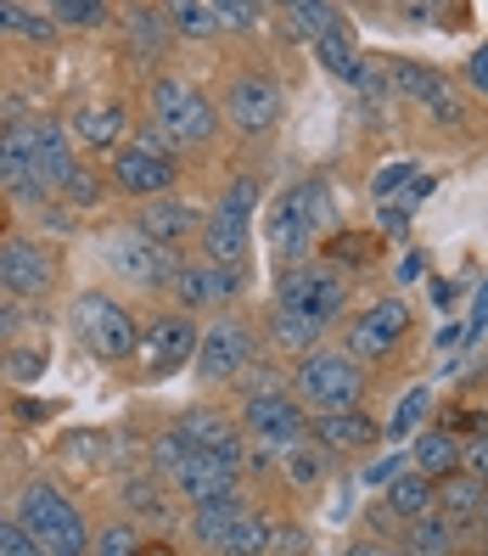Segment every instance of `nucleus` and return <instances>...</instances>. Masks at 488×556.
Returning <instances> with one entry per match:
<instances>
[{
    "instance_id": "obj_1",
    "label": "nucleus",
    "mask_w": 488,
    "mask_h": 556,
    "mask_svg": "<svg viewBox=\"0 0 488 556\" xmlns=\"http://www.w3.org/2000/svg\"><path fill=\"white\" fill-rule=\"evenodd\" d=\"M337 231V203H332V180L325 175H304L286 191H275L270 219H265V242L275 253V265H309L320 253V242Z\"/></svg>"
},
{
    "instance_id": "obj_2",
    "label": "nucleus",
    "mask_w": 488,
    "mask_h": 556,
    "mask_svg": "<svg viewBox=\"0 0 488 556\" xmlns=\"http://www.w3.org/2000/svg\"><path fill=\"white\" fill-rule=\"evenodd\" d=\"M236 421H242L247 444L270 450V455L309 439V410L292 400V388L275 366H253L236 377Z\"/></svg>"
},
{
    "instance_id": "obj_3",
    "label": "nucleus",
    "mask_w": 488,
    "mask_h": 556,
    "mask_svg": "<svg viewBox=\"0 0 488 556\" xmlns=\"http://www.w3.org/2000/svg\"><path fill=\"white\" fill-rule=\"evenodd\" d=\"M219 124L224 118H219L214 96H203L180 74H152V85H146V129L163 147H175V152L208 147L219 136Z\"/></svg>"
},
{
    "instance_id": "obj_4",
    "label": "nucleus",
    "mask_w": 488,
    "mask_h": 556,
    "mask_svg": "<svg viewBox=\"0 0 488 556\" xmlns=\"http://www.w3.org/2000/svg\"><path fill=\"white\" fill-rule=\"evenodd\" d=\"M286 388L309 416H332V410H365V394H371V371L360 359H348L343 349L320 343L314 354L292 359L286 371Z\"/></svg>"
},
{
    "instance_id": "obj_5",
    "label": "nucleus",
    "mask_w": 488,
    "mask_h": 556,
    "mask_svg": "<svg viewBox=\"0 0 488 556\" xmlns=\"http://www.w3.org/2000/svg\"><path fill=\"white\" fill-rule=\"evenodd\" d=\"M258 203H265V180H258V175H231V180H224V191L214 198V208H208V219H203V231H197V248H203L208 265L247 270Z\"/></svg>"
},
{
    "instance_id": "obj_6",
    "label": "nucleus",
    "mask_w": 488,
    "mask_h": 556,
    "mask_svg": "<svg viewBox=\"0 0 488 556\" xmlns=\"http://www.w3.org/2000/svg\"><path fill=\"white\" fill-rule=\"evenodd\" d=\"M12 517L23 522V534L35 540L40 556H85V551H90V522H85V511L62 495L51 478H28V483L17 489Z\"/></svg>"
},
{
    "instance_id": "obj_7",
    "label": "nucleus",
    "mask_w": 488,
    "mask_h": 556,
    "mask_svg": "<svg viewBox=\"0 0 488 556\" xmlns=\"http://www.w3.org/2000/svg\"><path fill=\"white\" fill-rule=\"evenodd\" d=\"M68 320H74V338L85 343L90 359H102V366H124V359L141 354V320L129 315L113 292H74L68 304Z\"/></svg>"
},
{
    "instance_id": "obj_8",
    "label": "nucleus",
    "mask_w": 488,
    "mask_h": 556,
    "mask_svg": "<svg viewBox=\"0 0 488 556\" xmlns=\"http://www.w3.org/2000/svg\"><path fill=\"white\" fill-rule=\"evenodd\" d=\"M410 332H415V309L410 299H376L365 309H354L343 320V354L360 359V366H394V359L410 349Z\"/></svg>"
},
{
    "instance_id": "obj_9",
    "label": "nucleus",
    "mask_w": 488,
    "mask_h": 556,
    "mask_svg": "<svg viewBox=\"0 0 488 556\" xmlns=\"http://www.w3.org/2000/svg\"><path fill=\"white\" fill-rule=\"evenodd\" d=\"M107 186L118 191V198H163V191H175L180 186V152L175 147H163L152 129L141 124L136 136H129L113 157H107Z\"/></svg>"
},
{
    "instance_id": "obj_10",
    "label": "nucleus",
    "mask_w": 488,
    "mask_h": 556,
    "mask_svg": "<svg viewBox=\"0 0 488 556\" xmlns=\"http://www.w3.org/2000/svg\"><path fill=\"white\" fill-rule=\"evenodd\" d=\"M348 299H354V276L332 270L325 258H309V265H286L275 270V304L298 309L309 320H320L332 332V320H348Z\"/></svg>"
},
{
    "instance_id": "obj_11",
    "label": "nucleus",
    "mask_w": 488,
    "mask_h": 556,
    "mask_svg": "<svg viewBox=\"0 0 488 556\" xmlns=\"http://www.w3.org/2000/svg\"><path fill=\"white\" fill-rule=\"evenodd\" d=\"M258 326L236 309H224L203 326V338H197V359H191V371H197L203 388H224V382H236L242 371H253V359H258Z\"/></svg>"
},
{
    "instance_id": "obj_12",
    "label": "nucleus",
    "mask_w": 488,
    "mask_h": 556,
    "mask_svg": "<svg viewBox=\"0 0 488 556\" xmlns=\"http://www.w3.org/2000/svg\"><path fill=\"white\" fill-rule=\"evenodd\" d=\"M286 113V85L270 68H236L219 90V118L236 129V136L258 141V136H275V124Z\"/></svg>"
},
{
    "instance_id": "obj_13",
    "label": "nucleus",
    "mask_w": 488,
    "mask_h": 556,
    "mask_svg": "<svg viewBox=\"0 0 488 556\" xmlns=\"http://www.w3.org/2000/svg\"><path fill=\"white\" fill-rule=\"evenodd\" d=\"M62 287V253L40 237H0V299L46 304Z\"/></svg>"
},
{
    "instance_id": "obj_14",
    "label": "nucleus",
    "mask_w": 488,
    "mask_h": 556,
    "mask_svg": "<svg viewBox=\"0 0 488 556\" xmlns=\"http://www.w3.org/2000/svg\"><path fill=\"white\" fill-rule=\"evenodd\" d=\"M242 292H247V270L208 265V258H185L180 276L169 281V304L197 320V315H224Z\"/></svg>"
},
{
    "instance_id": "obj_15",
    "label": "nucleus",
    "mask_w": 488,
    "mask_h": 556,
    "mask_svg": "<svg viewBox=\"0 0 488 556\" xmlns=\"http://www.w3.org/2000/svg\"><path fill=\"white\" fill-rule=\"evenodd\" d=\"M102 258H107V265H113L129 287H146V292H169V281H175L180 265H185V253L146 242L136 225H124V231L102 237Z\"/></svg>"
},
{
    "instance_id": "obj_16",
    "label": "nucleus",
    "mask_w": 488,
    "mask_h": 556,
    "mask_svg": "<svg viewBox=\"0 0 488 556\" xmlns=\"http://www.w3.org/2000/svg\"><path fill=\"white\" fill-rule=\"evenodd\" d=\"M197 338H203V326L180 315V309H163L141 326V371L157 382V377H175L180 366H191L197 359Z\"/></svg>"
},
{
    "instance_id": "obj_17",
    "label": "nucleus",
    "mask_w": 488,
    "mask_h": 556,
    "mask_svg": "<svg viewBox=\"0 0 488 556\" xmlns=\"http://www.w3.org/2000/svg\"><path fill=\"white\" fill-rule=\"evenodd\" d=\"M175 428L180 439L197 450V455H219V462H231L242 467V455H247V433H242V421L231 405H214V400H197V405H185L175 416Z\"/></svg>"
},
{
    "instance_id": "obj_18",
    "label": "nucleus",
    "mask_w": 488,
    "mask_h": 556,
    "mask_svg": "<svg viewBox=\"0 0 488 556\" xmlns=\"http://www.w3.org/2000/svg\"><path fill=\"white\" fill-rule=\"evenodd\" d=\"M74 163H79V147L68 141V124L40 113L35 118V147H28V180H35L40 208L56 203V191H62V180L74 175Z\"/></svg>"
},
{
    "instance_id": "obj_19",
    "label": "nucleus",
    "mask_w": 488,
    "mask_h": 556,
    "mask_svg": "<svg viewBox=\"0 0 488 556\" xmlns=\"http://www.w3.org/2000/svg\"><path fill=\"white\" fill-rule=\"evenodd\" d=\"M387 90L399 102H415L433 124H461V96H454L449 74H438L433 62H387Z\"/></svg>"
},
{
    "instance_id": "obj_20",
    "label": "nucleus",
    "mask_w": 488,
    "mask_h": 556,
    "mask_svg": "<svg viewBox=\"0 0 488 556\" xmlns=\"http://www.w3.org/2000/svg\"><path fill=\"white\" fill-rule=\"evenodd\" d=\"M203 219H208L203 203L180 198V191H163V198H146V203L136 208V231H141L146 242H157V248H175V253H180L191 237L203 231Z\"/></svg>"
},
{
    "instance_id": "obj_21",
    "label": "nucleus",
    "mask_w": 488,
    "mask_h": 556,
    "mask_svg": "<svg viewBox=\"0 0 488 556\" xmlns=\"http://www.w3.org/2000/svg\"><path fill=\"white\" fill-rule=\"evenodd\" d=\"M309 439L332 455V462H360L382 444V421L371 410H332V416H309Z\"/></svg>"
},
{
    "instance_id": "obj_22",
    "label": "nucleus",
    "mask_w": 488,
    "mask_h": 556,
    "mask_svg": "<svg viewBox=\"0 0 488 556\" xmlns=\"http://www.w3.org/2000/svg\"><path fill=\"white\" fill-rule=\"evenodd\" d=\"M163 489H175V495H180L185 506H208V501L247 495V489H242V467L219 462V455H197V450L185 455V467H180L169 483H163Z\"/></svg>"
},
{
    "instance_id": "obj_23",
    "label": "nucleus",
    "mask_w": 488,
    "mask_h": 556,
    "mask_svg": "<svg viewBox=\"0 0 488 556\" xmlns=\"http://www.w3.org/2000/svg\"><path fill=\"white\" fill-rule=\"evenodd\" d=\"M35 118H40V113L0 124V198H7V203H28V208H40L35 180H28V147H35Z\"/></svg>"
},
{
    "instance_id": "obj_24",
    "label": "nucleus",
    "mask_w": 488,
    "mask_h": 556,
    "mask_svg": "<svg viewBox=\"0 0 488 556\" xmlns=\"http://www.w3.org/2000/svg\"><path fill=\"white\" fill-rule=\"evenodd\" d=\"M62 124H68V141L85 147V152H107L113 157L129 141V108L124 102H79Z\"/></svg>"
},
{
    "instance_id": "obj_25",
    "label": "nucleus",
    "mask_w": 488,
    "mask_h": 556,
    "mask_svg": "<svg viewBox=\"0 0 488 556\" xmlns=\"http://www.w3.org/2000/svg\"><path fill=\"white\" fill-rule=\"evenodd\" d=\"M461 450H466V439L454 433V428H444V421H433V428H421L410 439V472L438 483L449 472H461Z\"/></svg>"
},
{
    "instance_id": "obj_26",
    "label": "nucleus",
    "mask_w": 488,
    "mask_h": 556,
    "mask_svg": "<svg viewBox=\"0 0 488 556\" xmlns=\"http://www.w3.org/2000/svg\"><path fill=\"white\" fill-rule=\"evenodd\" d=\"M382 231H354V225H337L332 237L320 242V253L314 258H325L332 270H343V276H354V270H371V265H382Z\"/></svg>"
},
{
    "instance_id": "obj_27",
    "label": "nucleus",
    "mask_w": 488,
    "mask_h": 556,
    "mask_svg": "<svg viewBox=\"0 0 488 556\" xmlns=\"http://www.w3.org/2000/svg\"><path fill=\"white\" fill-rule=\"evenodd\" d=\"M466 545H472V534L461 529V522H449V517H421V522H410V529L399 534V551L404 556H466Z\"/></svg>"
},
{
    "instance_id": "obj_28",
    "label": "nucleus",
    "mask_w": 488,
    "mask_h": 556,
    "mask_svg": "<svg viewBox=\"0 0 488 556\" xmlns=\"http://www.w3.org/2000/svg\"><path fill=\"white\" fill-rule=\"evenodd\" d=\"M265 332H270V349L286 354V359H304V354H314V349L325 343V326H320V320H309V315H298V309H281V304L270 309Z\"/></svg>"
},
{
    "instance_id": "obj_29",
    "label": "nucleus",
    "mask_w": 488,
    "mask_h": 556,
    "mask_svg": "<svg viewBox=\"0 0 488 556\" xmlns=\"http://www.w3.org/2000/svg\"><path fill=\"white\" fill-rule=\"evenodd\" d=\"M483 495H488V489H483L472 472H449V478H438V483H433V511H438V517H449V522H461V529L472 534V517H477Z\"/></svg>"
},
{
    "instance_id": "obj_30",
    "label": "nucleus",
    "mask_w": 488,
    "mask_h": 556,
    "mask_svg": "<svg viewBox=\"0 0 488 556\" xmlns=\"http://www.w3.org/2000/svg\"><path fill=\"white\" fill-rule=\"evenodd\" d=\"M281 462V472H286V483L298 489V495H320V483H325V472H332V455H325L314 439H298L292 450H281L275 455Z\"/></svg>"
},
{
    "instance_id": "obj_31",
    "label": "nucleus",
    "mask_w": 488,
    "mask_h": 556,
    "mask_svg": "<svg viewBox=\"0 0 488 556\" xmlns=\"http://www.w3.org/2000/svg\"><path fill=\"white\" fill-rule=\"evenodd\" d=\"M253 501L247 495H231V501H208V506H191V540H197L208 556L219 551V540L236 529V517L247 511Z\"/></svg>"
},
{
    "instance_id": "obj_32",
    "label": "nucleus",
    "mask_w": 488,
    "mask_h": 556,
    "mask_svg": "<svg viewBox=\"0 0 488 556\" xmlns=\"http://www.w3.org/2000/svg\"><path fill=\"white\" fill-rule=\"evenodd\" d=\"M107 169H95V163L90 157H79L74 163V175L68 180H62V191H56V203L62 208H74V214H90V208H102L107 203Z\"/></svg>"
},
{
    "instance_id": "obj_33",
    "label": "nucleus",
    "mask_w": 488,
    "mask_h": 556,
    "mask_svg": "<svg viewBox=\"0 0 488 556\" xmlns=\"http://www.w3.org/2000/svg\"><path fill=\"white\" fill-rule=\"evenodd\" d=\"M124 40H129V51H136V56L157 62L163 46L175 40L169 23H163V7H129V12H124Z\"/></svg>"
},
{
    "instance_id": "obj_34",
    "label": "nucleus",
    "mask_w": 488,
    "mask_h": 556,
    "mask_svg": "<svg viewBox=\"0 0 488 556\" xmlns=\"http://www.w3.org/2000/svg\"><path fill=\"white\" fill-rule=\"evenodd\" d=\"M270 534H275V517L258 511V506H247V511L236 517V529L219 540L214 556H270Z\"/></svg>"
},
{
    "instance_id": "obj_35",
    "label": "nucleus",
    "mask_w": 488,
    "mask_h": 556,
    "mask_svg": "<svg viewBox=\"0 0 488 556\" xmlns=\"http://www.w3.org/2000/svg\"><path fill=\"white\" fill-rule=\"evenodd\" d=\"M163 23H169L175 40H214L219 35V17L208 0H175V7H163Z\"/></svg>"
},
{
    "instance_id": "obj_36",
    "label": "nucleus",
    "mask_w": 488,
    "mask_h": 556,
    "mask_svg": "<svg viewBox=\"0 0 488 556\" xmlns=\"http://www.w3.org/2000/svg\"><path fill=\"white\" fill-rule=\"evenodd\" d=\"M281 17H286V28L298 40H320V35H332V28L343 23V12L337 7H325V0H292V7H281Z\"/></svg>"
},
{
    "instance_id": "obj_37",
    "label": "nucleus",
    "mask_w": 488,
    "mask_h": 556,
    "mask_svg": "<svg viewBox=\"0 0 488 556\" xmlns=\"http://www.w3.org/2000/svg\"><path fill=\"white\" fill-rule=\"evenodd\" d=\"M314 62H320V68L332 74V79H348L354 68H360V46H354V28L337 23L332 35H320V40H314Z\"/></svg>"
},
{
    "instance_id": "obj_38",
    "label": "nucleus",
    "mask_w": 488,
    "mask_h": 556,
    "mask_svg": "<svg viewBox=\"0 0 488 556\" xmlns=\"http://www.w3.org/2000/svg\"><path fill=\"white\" fill-rule=\"evenodd\" d=\"M185 455H191V444L180 439V428L169 421V428H163V433L152 439V450H146V472H152L157 483H169V478L185 467Z\"/></svg>"
},
{
    "instance_id": "obj_39",
    "label": "nucleus",
    "mask_w": 488,
    "mask_h": 556,
    "mask_svg": "<svg viewBox=\"0 0 488 556\" xmlns=\"http://www.w3.org/2000/svg\"><path fill=\"white\" fill-rule=\"evenodd\" d=\"M146 540L136 529V517H107L102 529L90 534V556H136Z\"/></svg>"
},
{
    "instance_id": "obj_40",
    "label": "nucleus",
    "mask_w": 488,
    "mask_h": 556,
    "mask_svg": "<svg viewBox=\"0 0 488 556\" xmlns=\"http://www.w3.org/2000/svg\"><path fill=\"white\" fill-rule=\"evenodd\" d=\"M427 416H433V388H410V394L394 405V416H387V439H404V433H421L427 428Z\"/></svg>"
},
{
    "instance_id": "obj_41",
    "label": "nucleus",
    "mask_w": 488,
    "mask_h": 556,
    "mask_svg": "<svg viewBox=\"0 0 488 556\" xmlns=\"http://www.w3.org/2000/svg\"><path fill=\"white\" fill-rule=\"evenodd\" d=\"M56 28H102L113 17V7H102V0H56V7H46Z\"/></svg>"
},
{
    "instance_id": "obj_42",
    "label": "nucleus",
    "mask_w": 488,
    "mask_h": 556,
    "mask_svg": "<svg viewBox=\"0 0 488 556\" xmlns=\"http://www.w3.org/2000/svg\"><path fill=\"white\" fill-rule=\"evenodd\" d=\"M214 17H219V35H253L265 12L253 0H214Z\"/></svg>"
},
{
    "instance_id": "obj_43",
    "label": "nucleus",
    "mask_w": 488,
    "mask_h": 556,
    "mask_svg": "<svg viewBox=\"0 0 488 556\" xmlns=\"http://www.w3.org/2000/svg\"><path fill=\"white\" fill-rule=\"evenodd\" d=\"M415 175H421V169H415V157H394V163H387V169L371 180V198H376V203H394V191H404Z\"/></svg>"
},
{
    "instance_id": "obj_44",
    "label": "nucleus",
    "mask_w": 488,
    "mask_h": 556,
    "mask_svg": "<svg viewBox=\"0 0 488 556\" xmlns=\"http://www.w3.org/2000/svg\"><path fill=\"white\" fill-rule=\"evenodd\" d=\"M40 371H46L40 349H7V354H0V377H12V382H35Z\"/></svg>"
},
{
    "instance_id": "obj_45",
    "label": "nucleus",
    "mask_w": 488,
    "mask_h": 556,
    "mask_svg": "<svg viewBox=\"0 0 488 556\" xmlns=\"http://www.w3.org/2000/svg\"><path fill=\"white\" fill-rule=\"evenodd\" d=\"M157 489H163V483H157L152 472H146V478L136 472V478H124V489H118V495H124V506H136V511H152V506L163 501Z\"/></svg>"
},
{
    "instance_id": "obj_46",
    "label": "nucleus",
    "mask_w": 488,
    "mask_h": 556,
    "mask_svg": "<svg viewBox=\"0 0 488 556\" xmlns=\"http://www.w3.org/2000/svg\"><path fill=\"white\" fill-rule=\"evenodd\" d=\"M0 556H40V551H35V540L23 534V522H17L12 511L0 517Z\"/></svg>"
},
{
    "instance_id": "obj_47",
    "label": "nucleus",
    "mask_w": 488,
    "mask_h": 556,
    "mask_svg": "<svg viewBox=\"0 0 488 556\" xmlns=\"http://www.w3.org/2000/svg\"><path fill=\"white\" fill-rule=\"evenodd\" d=\"M461 79H466V90H472V96H483V102H488V40H483V46L466 56Z\"/></svg>"
},
{
    "instance_id": "obj_48",
    "label": "nucleus",
    "mask_w": 488,
    "mask_h": 556,
    "mask_svg": "<svg viewBox=\"0 0 488 556\" xmlns=\"http://www.w3.org/2000/svg\"><path fill=\"white\" fill-rule=\"evenodd\" d=\"M461 472H472V478L488 489V433H483V439H466V450H461Z\"/></svg>"
},
{
    "instance_id": "obj_49",
    "label": "nucleus",
    "mask_w": 488,
    "mask_h": 556,
    "mask_svg": "<svg viewBox=\"0 0 488 556\" xmlns=\"http://www.w3.org/2000/svg\"><path fill=\"white\" fill-rule=\"evenodd\" d=\"M17 35H28V40H51L56 35V23H51V12H17Z\"/></svg>"
},
{
    "instance_id": "obj_50",
    "label": "nucleus",
    "mask_w": 488,
    "mask_h": 556,
    "mask_svg": "<svg viewBox=\"0 0 488 556\" xmlns=\"http://www.w3.org/2000/svg\"><path fill=\"white\" fill-rule=\"evenodd\" d=\"M348 556H404L399 551V540H382V534H360L348 545Z\"/></svg>"
},
{
    "instance_id": "obj_51",
    "label": "nucleus",
    "mask_w": 488,
    "mask_h": 556,
    "mask_svg": "<svg viewBox=\"0 0 488 556\" xmlns=\"http://www.w3.org/2000/svg\"><path fill=\"white\" fill-rule=\"evenodd\" d=\"M421 270H427V258H421V253H404L399 265H394V281L410 287V281H421Z\"/></svg>"
},
{
    "instance_id": "obj_52",
    "label": "nucleus",
    "mask_w": 488,
    "mask_h": 556,
    "mask_svg": "<svg viewBox=\"0 0 488 556\" xmlns=\"http://www.w3.org/2000/svg\"><path fill=\"white\" fill-rule=\"evenodd\" d=\"M382 231L404 237V231H410V208H399V203H382Z\"/></svg>"
},
{
    "instance_id": "obj_53",
    "label": "nucleus",
    "mask_w": 488,
    "mask_h": 556,
    "mask_svg": "<svg viewBox=\"0 0 488 556\" xmlns=\"http://www.w3.org/2000/svg\"><path fill=\"white\" fill-rule=\"evenodd\" d=\"M399 472H404V455H394V462H382V467H371V472H365V483H376V489H387V483H394Z\"/></svg>"
},
{
    "instance_id": "obj_54",
    "label": "nucleus",
    "mask_w": 488,
    "mask_h": 556,
    "mask_svg": "<svg viewBox=\"0 0 488 556\" xmlns=\"http://www.w3.org/2000/svg\"><path fill=\"white\" fill-rule=\"evenodd\" d=\"M433 304H438V309H454V304H461V281H444V276H438V281H433Z\"/></svg>"
},
{
    "instance_id": "obj_55",
    "label": "nucleus",
    "mask_w": 488,
    "mask_h": 556,
    "mask_svg": "<svg viewBox=\"0 0 488 556\" xmlns=\"http://www.w3.org/2000/svg\"><path fill=\"white\" fill-rule=\"evenodd\" d=\"M17 12H23V7H12V0H0V35H17Z\"/></svg>"
},
{
    "instance_id": "obj_56",
    "label": "nucleus",
    "mask_w": 488,
    "mask_h": 556,
    "mask_svg": "<svg viewBox=\"0 0 488 556\" xmlns=\"http://www.w3.org/2000/svg\"><path fill=\"white\" fill-rule=\"evenodd\" d=\"M399 17L421 28V23H427V17H438V7H399Z\"/></svg>"
},
{
    "instance_id": "obj_57",
    "label": "nucleus",
    "mask_w": 488,
    "mask_h": 556,
    "mask_svg": "<svg viewBox=\"0 0 488 556\" xmlns=\"http://www.w3.org/2000/svg\"><path fill=\"white\" fill-rule=\"evenodd\" d=\"M472 534H477V545H488V495H483V506L472 517Z\"/></svg>"
},
{
    "instance_id": "obj_58",
    "label": "nucleus",
    "mask_w": 488,
    "mask_h": 556,
    "mask_svg": "<svg viewBox=\"0 0 488 556\" xmlns=\"http://www.w3.org/2000/svg\"><path fill=\"white\" fill-rule=\"evenodd\" d=\"M17 416H23V421H46V416H51V405H35V400H23V405H17Z\"/></svg>"
},
{
    "instance_id": "obj_59",
    "label": "nucleus",
    "mask_w": 488,
    "mask_h": 556,
    "mask_svg": "<svg viewBox=\"0 0 488 556\" xmlns=\"http://www.w3.org/2000/svg\"><path fill=\"white\" fill-rule=\"evenodd\" d=\"M136 556H180V551H175V545H169V540H146V545H141V551H136Z\"/></svg>"
},
{
    "instance_id": "obj_60",
    "label": "nucleus",
    "mask_w": 488,
    "mask_h": 556,
    "mask_svg": "<svg viewBox=\"0 0 488 556\" xmlns=\"http://www.w3.org/2000/svg\"><path fill=\"white\" fill-rule=\"evenodd\" d=\"M454 343H466V332H461V326H444V332H438V349H454Z\"/></svg>"
},
{
    "instance_id": "obj_61",
    "label": "nucleus",
    "mask_w": 488,
    "mask_h": 556,
    "mask_svg": "<svg viewBox=\"0 0 488 556\" xmlns=\"http://www.w3.org/2000/svg\"><path fill=\"white\" fill-rule=\"evenodd\" d=\"M12 326H17V309H12L7 299H0V338H7V332H12Z\"/></svg>"
},
{
    "instance_id": "obj_62",
    "label": "nucleus",
    "mask_w": 488,
    "mask_h": 556,
    "mask_svg": "<svg viewBox=\"0 0 488 556\" xmlns=\"http://www.w3.org/2000/svg\"><path fill=\"white\" fill-rule=\"evenodd\" d=\"M7 225H12V208H7V198H0V237H7Z\"/></svg>"
},
{
    "instance_id": "obj_63",
    "label": "nucleus",
    "mask_w": 488,
    "mask_h": 556,
    "mask_svg": "<svg viewBox=\"0 0 488 556\" xmlns=\"http://www.w3.org/2000/svg\"><path fill=\"white\" fill-rule=\"evenodd\" d=\"M477 556H488V545H477Z\"/></svg>"
}]
</instances>
